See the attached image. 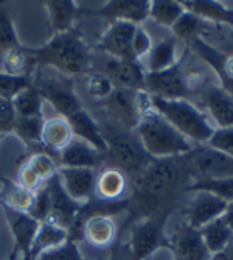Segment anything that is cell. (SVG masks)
<instances>
[{
    "instance_id": "cell-43",
    "label": "cell",
    "mask_w": 233,
    "mask_h": 260,
    "mask_svg": "<svg viewBox=\"0 0 233 260\" xmlns=\"http://www.w3.org/2000/svg\"><path fill=\"white\" fill-rule=\"evenodd\" d=\"M205 145H208L213 150H218L224 154L233 156V126L215 128L213 134L210 136Z\"/></svg>"
},
{
    "instance_id": "cell-9",
    "label": "cell",
    "mask_w": 233,
    "mask_h": 260,
    "mask_svg": "<svg viewBox=\"0 0 233 260\" xmlns=\"http://www.w3.org/2000/svg\"><path fill=\"white\" fill-rule=\"evenodd\" d=\"M145 92L149 95L179 100L190 95V90L185 84L180 62L177 61L170 69L160 70V72H145Z\"/></svg>"
},
{
    "instance_id": "cell-3",
    "label": "cell",
    "mask_w": 233,
    "mask_h": 260,
    "mask_svg": "<svg viewBox=\"0 0 233 260\" xmlns=\"http://www.w3.org/2000/svg\"><path fill=\"white\" fill-rule=\"evenodd\" d=\"M36 59V70L53 69L67 77L81 75L92 66V53L81 31L75 27L58 35L41 45L30 47Z\"/></svg>"
},
{
    "instance_id": "cell-31",
    "label": "cell",
    "mask_w": 233,
    "mask_h": 260,
    "mask_svg": "<svg viewBox=\"0 0 233 260\" xmlns=\"http://www.w3.org/2000/svg\"><path fill=\"white\" fill-rule=\"evenodd\" d=\"M67 239H68V231L64 229L62 226L56 224L52 220L41 221L31 245V252L37 255L44 251H49L52 248L62 245Z\"/></svg>"
},
{
    "instance_id": "cell-21",
    "label": "cell",
    "mask_w": 233,
    "mask_h": 260,
    "mask_svg": "<svg viewBox=\"0 0 233 260\" xmlns=\"http://www.w3.org/2000/svg\"><path fill=\"white\" fill-rule=\"evenodd\" d=\"M81 237L90 246L104 249V248H110L116 242V239L120 237V231L116 228L112 217L97 215L89 218L83 224Z\"/></svg>"
},
{
    "instance_id": "cell-25",
    "label": "cell",
    "mask_w": 233,
    "mask_h": 260,
    "mask_svg": "<svg viewBox=\"0 0 233 260\" xmlns=\"http://www.w3.org/2000/svg\"><path fill=\"white\" fill-rule=\"evenodd\" d=\"M0 72L13 77H34L36 59L30 47H14L0 56Z\"/></svg>"
},
{
    "instance_id": "cell-34",
    "label": "cell",
    "mask_w": 233,
    "mask_h": 260,
    "mask_svg": "<svg viewBox=\"0 0 233 260\" xmlns=\"http://www.w3.org/2000/svg\"><path fill=\"white\" fill-rule=\"evenodd\" d=\"M17 117H42V97L34 86L20 90L11 100Z\"/></svg>"
},
{
    "instance_id": "cell-26",
    "label": "cell",
    "mask_w": 233,
    "mask_h": 260,
    "mask_svg": "<svg viewBox=\"0 0 233 260\" xmlns=\"http://www.w3.org/2000/svg\"><path fill=\"white\" fill-rule=\"evenodd\" d=\"M185 11H188L204 22H215V23H224L233 28V10L221 2L215 0H186L180 2Z\"/></svg>"
},
{
    "instance_id": "cell-12",
    "label": "cell",
    "mask_w": 233,
    "mask_h": 260,
    "mask_svg": "<svg viewBox=\"0 0 233 260\" xmlns=\"http://www.w3.org/2000/svg\"><path fill=\"white\" fill-rule=\"evenodd\" d=\"M137 25L131 22H112L97 44V50L116 59L137 61L132 53V36Z\"/></svg>"
},
{
    "instance_id": "cell-4",
    "label": "cell",
    "mask_w": 233,
    "mask_h": 260,
    "mask_svg": "<svg viewBox=\"0 0 233 260\" xmlns=\"http://www.w3.org/2000/svg\"><path fill=\"white\" fill-rule=\"evenodd\" d=\"M100 128L106 142V154L103 160L106 167L122 170L132 181L151 164L152 157L145 151L134 131L125 129L113 122L106 123L104 126L100 125Z\"/></svg>"
},
{
    "instance_id": "cell-20",
    "label": "cell",
    "mask_w": 233,
    "mask_h": 260,
    "mask_svg": "<svg viewBox=\"0 0 233 260\" xmlns=\"http://www.w3.org/2000/svg\"><path fill=\"white\" fill-rule=\"evenodd\" d=\"M104 156L93 148L87 142L73 137L70 144L58 153V165L59 167H73V169H92L95 170L101 165Z\"/></svg>"
},
{
    "instance_id": "cell-45",
    "label": "cell",
    "mask_w": 233,
    "mask_h": 260,
    "mask_svg": "<svg viewBox=\"0 0 233 260\" xmlns=\"http://www.w3.org/2000/svg\"><path fill=\"white\" fill-rule=\"evenodd\" d=\"M152 44L154 42H152V38L149 36V33L143 27L137 25L134 36H132V53L138 62H142V59L148 56Z\"/></svg>"
},
{
    "instance_id": "cell-38",
    "label": "cell",
    "mask_w": 233,
    "mask_h": 260,
    "mask_svg": "<svg viewBox=\"0 0 233 260\" xmlns=\"http://www.w3.org/2000/svg\"><path fill=\"white\" fill-rule=\"evenodd\" d=\"M28 164L31 165V169L37 173V176L44 182L50 181L58 173V169H59L56 159L50 153H45V151L33 153L28 159Z\"/></svg>"
},
{
    "instance_id": "cell-16",
    "label": "cell",
    "mask_w": 233,
    "mask_h": 260,
    "mask_svg": "<svg viewBox=\"0 0 233 260\" xmlns=\"http://www.w3.org/2000/svg\"><path fill=\"white\" fill-rule=\"evenodd\" d=\"M58 176L65 192L80 204L89 201L95 195L97 172L92 169H73L59 167Z\"/></svg>"
},
{
    "instance_id": "cell-35",
    "label": "cell",
    "mask_w": 233,
    "mask_h": 260,
    "mask_svg": "<svg viewBox=\"0 0 233 260\" xmlns=\"http://www.w3.org/2000/svg\"><path fill=\"white\" fill-rule=\"evenodd\" d=\"M42 125H44L42 117H17L13 133L27 147H37L41 145Z\"/></svg>"
},
{
    "instance_id": "cell-40",
    "label": "cell",
    "mask_w": 233,
    "mask_h": 260,
    "mask_svg": "<svg viewBox=\"0 0 233 260\" xmlns=\"http://www.w3.org/2000/svg\"><path fill=\"white\" fill-rule=\"evenodd\" d=\"M36 260H84V257L78 248V243L67 239L62 245L37 254Z\"/></svg>"
},
{
    "instance_id": "cell-5",
    "label": "cell",
    "mask_w": 233,
    "mask_h": 260,
    "mask_svg": "<svg viewBox=\"0 0 233 260\" xmlns=\"http://www.w3.org/2000/svg\"><path fill=\"white\" fill-rule=\"evenodd\" d=\"M149 97L154 109L165 117V120H168V123L176 128L186 140H191L199 145L207 144V140L215 131V126L208 120L205 112L195 106L188 99L168 100L154 95Z\"/></svg>"
},
{
    "instance_id": "cell-15",
    "label": "cell",
    "mask_w": 233,
    "mask_h": 260,
    "mask_svg": "<svg viewBox=\"0 0 233 260\" xmlns=\"http://www.w3.org/2000/svg\"><path fill=\"white\" fill-rule=\"evenodd\" d=\"M45 185L49 188V193H50V217H49V220L55 221L56 224H59L68 231L72 228V223L76 217V212L80 210L81 204L65 192V188L62 187L58 173L50 181H47Z\"/></svg>"
},
{
    "instance_id": "cell-42",
    "label": "cell",
    "mask_w": 233,
    "mask_h": 260,
    "mask_svg": "<svg viewBox=\"0 0 233 260\" xmlns=\"http://www.w3.org/2000/svg\"><path fill=\"white\" fill-rule=\"evenodd\" d=\"M113 84L112 81L101 72H98V70H95V72H92L89 77H87V93L95 100H106L112 90H113Z\"/></svg>"
},
{
    "instance_id": "cell-11",
    "label": "cell",
    "mask_w": 233,
    "mask_h": 260,
    "mask_svg": "<svg viewBox=\"0 0 233 260\" xmlns=\"http://www.w3.org/2000/svg\"><path fill=\"white\" fill-rule=\"evenodd\" d=\"M168 237L170 251L173 252L174 260H212V254L204 243L201 229L193 228L186 221L180 223Z\"/></svg>"
},
{
    "instance_id": "cell-6",
    "label": "cell",
    "mask_w": 233,
    "mask_h": 260,
    "mask_svg": "<svg viewBox=\"0 0 233 260\" xmlns=\"http://www.w3.org/2000/svg\"><path fill=\"white\" fill-rule=\"evenodd\" d=\"M33 86L39 92L42 100L49 102L65 120L84 108L75 93L72 78L56 72L53 69L36 70L33 77Z\"/></svg>"
},
{
    "instance_id": "cell-39",
    "label": "cell",
    "mask_w": 233,
    "mask_h": 260,
    "mask_svg": "<svg viewBox=\"0 0 233 260\" xmlns=\"http://www.w3.org/2000/svg\"><path fill=\"white\" fill-rule=\"evenodd\" d=\"M19 45L20 42H19L16 28L13 25V20L8 16L7 10L0 5V56Z\"/></svg>"
},
{
    "instance_id": "cell-17",
    "label": "cell",
    "mask_w": 233,
    "mask_h": 260,
    "mask_svg": "<svg viewBox=\"0 0 233 260\" xmlns=\"http://www.w3.org/2000/svg\"><path fill=\"white\" fill-rule=\"evenodd\" d=\"M106 20L112 22H131L138 25L149 16V2L148 0H110L98 10L93 11Z\"/></svg>"
},
{
    "instance_id": "cell-30",
    "label": "cell",
    "mask_w": 233,
    "mask_h": 260,
    "mask_svg": "<svg viewBox=\"0 0 233 260\" xmlns=\"http://www.w3.org/2000/svg\"><path fill=\"white\" fill-rule=\"evenodd\" d=\"M0 182H2V188H0V201H2V206L30 214V210L34 204V192L27 190L19 182H14L8 178H2Z\"/></svg>"
},
{
    "instance_id": "cell-53",
    "label": "cell",
    "mask_w": 233,
    "mask_h": 260,
    "mask_svg": "<svg viewBox=\"0 0 233 260\" xmlns=\"http://www.w3.org/2000/svg\"><path fill=\"white\" fill-rule=\"evenodd\" d=\"M0 139H2V134H0Z\"/></svg>"
},
{
    "instance_id": "cell-19",
    "label": "cell",
    "mask_w": 233,
    "mask_h": 260,
    "mask_svg": "<svg viewBox=\"0 0 233 260\" xmlns=\"http://www.w3.org/2000/svg\"><path fill=\"white\" fill-rule=\"evenodd\" d=\"M2 210L14 240L13 251L19 254L31 251V245L39 228V221L34 220L27 212H19L7 206H2Z\"/></svg>"
},
{
    "instance_id": "cell-22",
    "label": "cell",
    "mask_w": 233,
    "mask_h": 260,
    "mask_svg": "<svg viewBox=\"0 0 233 260\" xmlns=\"http://www.w3.org/2000/svg\"><path fill=\"white\" fill-rule=\"evenodd\" d=\"M129 188V178L115 167H104L97 173L95 198L103 201H122Z\"/></svg>"
},
{
    "instance_id": "cell-49",
    "label": "cell",
    "mask_w": 233,
    "mask_h": 260,
    "mask_svg": "<svg viewBox=\"0 0 233 260\" xmlns=\"http://www.w3.org/2000/svg\"><path fill=\"white\" fill-rule=\"evenodd\" d=\"M222 220L227 223V226L233 232V201L227 203V207H225V212H224V215H222Z\"/></svg>"
},
{
    "instance_id": "cell-18",
    "label": "cell",
    "mask_w": 233,
    "mask_h": 260,
    "mask_svg": "<svg viewBox=\"0 0 233 260\" xmlns=\"http://www.w3.org/2000/svg\"><path fill=\"white\" fill-rule=\"evenodd\" d=\"M201 99L218 128L233 126V95L228 90L215 83L201 90Z\"/></svg>"
},
{
    "instance_id": "cell-48",
    "label": "cell",
    "mask_w": 233,
    "mask_h": 260,
    "mask_svg": "<svg viewBox=\"0 0 233 260\" xmlns=\"http://www.w3.org/2000/svg\"><path fill=\"white\" fill-rule=\"evenodd\" d=\"M107 260H137L128 245V242L120 240V237L116 239V242L110 246L109 258Z\"/></svg>"
},
{
    "instance_id": "cell-33",
    "label": "cell",
    "mask_w": 233,
    "mask_h": 260,
    "mask_svg": "<svg viewBox=\"0 0 233 260\" xmlns=\"http://www.w3.org/2000/svg\"><path fill=\"white\" fill-rule=\"evenodd\" d=\"M185 13V8L176 0H154L149 2V16L162 27L171 28L177 19Z\"/></svg>"
},
{
    "instance_id": "cell-50",
    "label": "cell",
    "mask_w": 233,
    "mask_h": 260,
    "mask_svg": "<svg viewBox=\"0 0 233 260\" xmlns=\"http://www.w3.org/2000/svg\"><path fill=\"white\" fill-rule=\"evenodd\" d=\"M212 260H233V240H231V243L222 252L213 255Z\"/></svg>"
},
{
    "instance_id": "cell-32",
    "label": "cell",
    "mask_w": 233,
    "mask_h": 260,
    "mask_svg": "<svg viewBox=\"0 0 233 260\" xmlns=\"http://www.w3.org/2000/svg\"><path fill=\"white\" fill-rule=\"evenodd\" d=\"M201 234H202L204 243H205L208 252L212 254V257L222 252L233 240V232L227 226V223L222 220V217L202 226Z\"/></svg>"
},
{
    "instance_id": "cell-51",
    "label": "cell",
    "mask_w": 233,
    "mask_h": 260,
    "mask_svg": "<svg viewBox=\"0 0 233 260\" xmlns=\"http://www.w3.org/2000/svg\"><path fill=\"white\" fill-rule=\"evenodd\" d=\"M19 260H36V255H34L31 251H28V252L20 254V258H19Z\"/></svg>"
},
{
    "instance_id": "cell-1",
    "label": "cell",
    "mask_w": 233,
    "mask_h": 260,
    "mask_svg": "<svg viewBox=\"0 0 233 260\" xmlns=\"http://www.w3.org/2000/svg\"><path fill=\"white\" fill-rule=\"evenodd\" d=\"M191 179L185 170L182 156L152 159L148 167L132 179V192L128 198V220L123 231L132 223L159 215L173 214L183 193H188Z\"/></svg>"
},
{
    "instance_id": "cell-10",
    "label": "cell",
    "mask_w": 233,
    "mask_h": 260,
    "mask_svg": "<svg viewBox=\"0 0 233 260\" xmlns=\"http://www.w3.org/2000/svg\"><path fill=\"white\" fill-rule=\"evenodd\" d=\"M138 93L140 90L115 87L110 95L101 102L104 103V109L113 123L120 125L125 129H135L140 119Z\"/></svg>"
},
{
    "instance_id": "cell-47",
    "label": "cell",
    "mask_w": 233,
    "mask_h": 260,
    "mask_svg": "<svg viewBox=\"0 0 233 260\" xmlns=\"http://www.w3.org/2000/svg\"><path fill=\"white\" fill-rule=\"evenodd\" d=\"M23 188H27L30 192H37L39 188L44 185V181L37 176V173L31 169V165L27 162L23 164L19 170V181H17Z\"/></svg>"
},
{
    "instance_id": "cell-52",
    "label": "cell",
    "mask_w": 233,
    "mask_h": 260,
    "mask_svg": "<svg viewBox=\"0 0 233 260\" xmlns=\"http://www.w3.org/2000/svg\"><path fill=\"white\" fill-rule=\"evenodd\" d=\"M19 255H20L19 252H16V251H11L7 260H19Z\"/></svg>"
},
{
    "instance_id": "cell-29",
    "label": "cell",
    "mask_w": 233,
    "mask_h": 260,
    "mask_svg": "<svg viewBox=\"0 0 233 260\" xmlns=\"http://www.w3.org/2000/svg\"><path fill=\"white\" fill-rule=\"evenodd\" d=\"M179 62H180L185 84H186V87H188L190 93L193 90L201 92L207 86L215 84V81L210 80V77L215 75V72L202 59L191 56V58H183Z\"/></svg>"
},
{
    "instance_id": "cell-24",
    "label": "cell",
    "mask_w": 233,
    "mask_h": 260,
    "mask_svg": "<svg viewBox=\"0 0 233 260\" xmlns=\"http://www.w3.org/2000/svg\"><path fill=\"white\" fill-rule=\"evenodd\" d=\"M73 131L64 117H52L44 120L42 133H41V145L49 151L59 153L70 142L73 140Z\"/></svg>"
},
{
    "instance_id": "cell-28",
    "label": "cell",
    "mask_w": 233,
    "mask_h": 260,
    "mask_svg": "<svg viewBox=\"0 0 233 260\" xmlns=\"http://www.w3.org/2000/svg\"><path fill=\"white\" fill-rule=\"evenodd\" d=\"M146 59L145 72H160L170 69L177 59V39L174 36H167L152 44Z\"/></svg>"
},
{
    "instance_id": "cell-7",
    "label": "cell",
    "mask_w": 233,
    "mask_h": 260,
    "mask_svg": "<svg viewBox=\"0 0 233 260\" xmlns=\"http://www.w3.org/2000/svg\"><path fill=\"white\" fill-rule=\"evenodd\" d=\"M171 214H159L132 223L129 229L128 245L137 260H146L159 249L170 251V237L165 232Z\"/></svg>"
},
{
    "instance_id": "cell-54",
    "label": "cell",
    "mask_w": 233,
    "mask_h": 260,
    "mask_svg": "<svg viewBox=\"0 0 233 260\" xmlns=\"http://www.w3.org/2000/svg\"><path fill=\"white\" fill-rule=\"evenodd\" d=\"M231 95H233V93H231Z\"/></svg>"
},
{
    "instance_id": "cell-46",
    "label": "cell",
    "mask_w": 233,
    "mask_h": 260,
    "mask_svg": "<svg viewBox=\"0 0 233 260\" xmlns=\"http://www.w3.org/2000/svg\"><path fill=\"white\" fill-rule=\"evenodd\" d=\"M16 119H17V115L13 108V103L10 100L0 99V134L5 136V134L13 133Z\"/></svg>"
},
{
    "instance_id": "cell-8",
    "label": "cell",
    "mask_w": 233,
    "mask_h": 260,
    "mask_svg": "<svg viewBox=\"0 0 233 260\" xmlns=\"http://www.w3.org/2000/svg\"><path fill=\"white\" fill-rule=\"evenodd\" d=\"M182 160L191 182L202 179L233 178V156L210 148L205 144L193 147L182 156Z\"/></svg>"
},
{
    "instance_id": "cell-23",
    "label": "cell",
    "mask_w": 233,
    "mask_h": 260,
    "mask_svg": "<svg viewBox=\"0 0 233 260\" xmlns=\"http://www.w3.org/2000/svg\"><path fill=\"white\" fill-rule=\"evenodd\" d=\"M67 122H68L70 128H72L73 136L76 139L87 142V144H90L93 148H97L103 156L106 154V142H104L101 128L86 108L80 109L73 115H70Z\"/></svg>"
},
{
    "instance_id": "cell-36",
    "label": "cell",
    "mask_w": 233,
    "mask_h": 260,
    "mask_svg": "<svg viewBox=\"0 0 233 260\" xmlns=\"http://www.w3.org/2000/svg\"><path fill=\"white\" fill-rule=\"evenodd\" d=\"M204 27H205V23L202 19H199L198 16L188 11H185L171 27V30H173V36L177 41L180 39L188 44L195 38H201V35L204 33Z\"/></svg>"
},
{
    "instance_id": "cell-27",
    "label": "cell",
    "mask_w": 233,
    "mask_h": 260,
    "mask_svg": "<svg viewBox=\"0 0 233 260\" xmlns=\"http://www.w3.org/2000/svg\"><path fill=\"white\" fill-rule=\"evenodd\" d=\"M45 10L49 13L50 27L53 35L75 28V22L81 13L78 5L72 0H53L45 2Z\"/></svg>"
},
{
    "instance_id": "cell-37",
    "label": "cell",
    "mask_w": 233,
    "mask_h": 260,
    "mask_svg": "<svg viewBox=\"0 0 233 260\" xmlns=\"http://www.w3.org/2000/svg\"><path fill=\"white\" fill-rule=\"evenodd\" d=\"M188 192H208L225 203L233 201V178H221V179H202L190 184Z\"/></svg>"
},
{
    "instance_id": "cell-2",
    "label": "cell",
    "mask_w": 233,
    "mask_h": 260,
    "mask_svg": "<svg viewBox=\"0 0 233 260\" xmlns=\"http://www.w3.org/2000/svg\"><path fill=\"white\" fill-rule=\"evenodd\" d=\"M138 108L140 119L134 133L152 159L183 156L193 148L190 142L154 109L149 93L145 90L138 93Z\"/></svg>"
},
{
    "instance_id": "cell-44",
    "label": "cell",
    "mask_w": 233,
    "mask_h": 260,
    "mask_svg": "<svg viewBox=\"0 0 233 260\" xmlns=\"http://www.w3.org/2000/svg\"><path fill=\"white\" fill-rule=\"evenodd\" d=\"M30 215L34 220H37L39 223L49 220V217H50V193H49V188H47L45 182L34 193V204L30 210Z\"/></svg>"
},
{
    "instance_id": "cell-14",
    "label": "cell",
    "mask_w": 233,
    "mask_h": 260,
    "mask_svg": "<svg viewBox=\"0 0 233 260\" xmlns=\"http://www.w3.org/2000/svg\"><path fill=\"white\" fill-rule=\"evenodd\" d=\"M195 197L190 200L185 209V221L193 228L201 229L219 217L224 215L227 203L208 192H193Z\"/></svg>"
},
{
    "instance_id": "cell-41",
    "label": "cell",
    "mask_w": 233,
    "mask_h": 260,
    "mask_svg": "<svg viewBox=\"0 0 233 260\" xmlns=\"http://www.w3.org/2000/svg\"><path fill=\"white\" fill-rule=\"evenodd\" d=\"M33 86V77H13L0 72V99L13 100L23 89Z\"/></svg>"
},
{
    "instance_id": "cell-13",
    "label": "cell",
    "mask_w": 233,
    "mask_h": 260,
    "mask_svg": "<svg viewBox=\"0 0 233 260\" xmlns=\"http://www.w3.org/2000/svg\"><path fill=\"white\" fill-rule=\"evenodd\" d=\"M98 72L104 74L119 89H131V90H145V70L142 62L116 59L107 56L103 61V67Z\"/></svg>"
}]
</instances>
